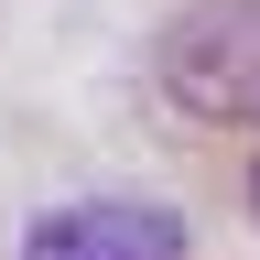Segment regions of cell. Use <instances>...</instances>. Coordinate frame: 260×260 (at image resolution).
<instances>
[{
    "label": "cell",
    "instance_id": "3957f363",
    "mask_svg": "<svg viewBox=\"0 0 260 260\" xmlns=\"http://www.w3.org/2000/svg\"><path fill=\"white\" fill-rule=\"evenodd\" d=\"M249 195H260V184H249Z\"/></svg>",
    "mask_w": 260,
    "mask_h": 260
},
{
    "label": "cell",
    "instance_id": "7a4b0ae2",
    "mask_svg": "<svg viewBox=\"0 0 260 260\" xmlns=\"http://www.w3.org/2000/svg\"><path fill=\"white\" fill-rule=\"evenodd\" d=\"M22 260H184V217L174 206H130V195L54 206V217H32Z\"/></svg>",
    "mask_w": 260,
    "mask_h": 260
},
{
    "label": "cell",
    "instance_id": "6da1fadb",
    "mask_svg": "<svg viewBox=\"0 0 260 260\" xmlns=\"http://www.w3.org/2000/svg\"><path fill=\"white\" fill-rule=\"evenodd\" d=\"M162 98L195 130H260V0H195L152 44Z\"/></svg>",
    "mask_w": 260,
    "mask_h": 260
}]
</instances>
